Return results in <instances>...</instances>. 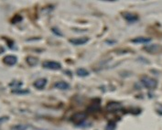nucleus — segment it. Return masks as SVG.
Listing matches in <instances>:
<instances>
[{
    "instance_id": "nucleus-1",
    "label": "nucleus",
    "mask_w": 162,
    "mask_h": 130,
    "mask_svg": "<svg viewBox=\"0 0 162 130\" xmlns=\"http://www.w3.org/2000/svg\"><path fill=\"white\" fill-rule=\"evenodd\" d=\"M141 82L146 88H147V89H155V88H157V86H158V81H157L156 79L150 78V77H142Z\"/></svg>"
},
{
    "instance_id": "nucleus-2",
    "label": "nucleus",
    "mask_w": 162,
    "mask_h": 130,
    "mask_svg": "<svg viewBox=\"0 0 162 130\" xmlns=\"http://www.w3.org/2000/svg\"><path fill=\"white\" fill-rule=\"evenodd\" d=\"M144 50L147 52L151 53V54H158L162 52V46L159 44H153V45H149L147 46L144 48Z\"/></svg>"
},
{
    "instance_id": "nucleus-3",
    "label": "nucleus",
    "mask_w": 162,
    "mask_h": 130,
    "mask_svg": "<svg viewBox=\"0 0 162 130\" xmlns=\"http://www.w3.org/2000/svg\"><path fill=\"white\" fill-rule=\"evenodd\" d=\"M122 108V105L121 103H119V102H114V101H112L110 102V103L107 104L106 105V109L110 112H115V111H118Z\"/></svg>"
},
{
    "instance_id": "nucleus-4",
    "label": "nucleus",
    "mask_w": 162,
    "mask_h": 130,
    "mask_svg": "<svg viewBox=\"0 0 162 130\" xmlns=\"http://www.w3.org/2000/svg\"><path fill=\"white\" fill-rule=\"evenodd\" d=\"M86 118H87V115L85 113H77L72 117V121L73 123L79 124V123H82Z\"/></svg>"
},
{
    "instance_id": "nucleus-5",
    "label": "nucleus",
    "mask_w": 162,
    "mask_h": 130,
    "mask_svg": "<svg viewBox=\"0 0 162 130\" xmlns=\"http://www.w3.org/2000/svg\"><path fill=\"white\" fill-rule=\"evenodd\" d=\"M43 67L46 69H50V70H60L62 68V65L58 62H45L43 63Z\"/></svg>"
},
{
    "instance_id": "nucleus-6",
    "label": "nucleus",
    "mask_w": 162,
    "mask_h": 130,
    "mask_svg": "<svg viewBox=\"0 0 162 130\" xmlns=\"http://www.w3.org/2000/svg\"><path fill=\"white\" fill-rule=\"evenodd\" d=\"M122 16L124 17V18L128 22H136L139 19V17L137 15V14H134L131 12H125L122 14Z\"/></svg>"
},
{
    "instance_id": "nucleus-7",
    "label": "nucleus",
    "mask_w": 162,
    "mask_h": 130,
    "mask_svg": "<svg viewBox=\"0 0 162 130\" xmlns=\"http://www.w3.org/2000/svg\"><path fill=\"white\" fill-rule=\"evenodd\" d=\"M17 62V58L14 55H7V56H5L3 59V62L9 66H13L15 65Z\"/></svg>"
},
{
    "instance_id": "nucleus-8",
    "label": "nucleus",
    "mask_w": 162,
    "mask_h": 130,
    "mask_svg": "<svg viewBox=\"0 0 162 130\" xmlns=\"http://www.w3.org/2000/svg\"><path fill=\"white\" fill-rule=\"evenodd\" d=\"M89 41V39L86 38V37H82V38H77V39H72L70 40V42L73 45L79 46V45H83L87 43Z\"/></svg>"
},
{
    "instance_id": "nucleus-9",
    "label": "nucleus",
    "mask_w": 162,
    "mask_h": 130,
    "mask_svg": "<svg viewBox=\"0 0 162 130\" xmlns=\"http://www.w3.org/2000/svg\"><path fill=\"white\" fill-rule=\"evenodd\" d=\"M46 83H47V79L46 78H40L38 79L35 82H34V86L39 90H42L44 89V87L46 86Z\"/></svg>"
},
{
    "instance_id": "nucleus-10",
    "label": "nucleus",
    "mask_w": 162,
    "mask_h": 130,
    "mask_svg": "<svg viewBox=\"0 0 162 130\" xmlns=\"http://www.w3.org/2000/svg\"><path fill=\"white\" fill-rule=\"evenodd\" d=\"M151 41V38H147V37H137V38H135L131 40V42L133 43H139V44H142V43H147Z\"/></svg>"
},
{
    "instance_id": "nucleus-11",
    "label": "nucleus",
    "mask_w": 162,
    "mask_h": 130,
    "mask_svg": "<svg viewBox=\"0 0 162 130\" xmlns=\"http://www.w3.org/2000/svg\"><path fill=\"white\" fill-rule=\"evenodd\" d=\"M55 88H58L60 90H66L68 89L70 85H69V83L66 82H63V81H61V82H58L54 84Z\"/></svg>"
},
{
    "instance_id": "nucleus-12",
    "label": "nucleus",
    "mask_w": 162,
    "mask_h": 130,
    "mask_svg": "<svg viewBox=\"0 0 162 130\" xmlns=\"http://www.w3.org/2000/svg\"><path fill=\"white\" fill-rule=\"evenodd\" d=\"M26 62H27V64L30 65V66H35V65L38 64L39 62V59L34 56H29L26 58Z\"/></svg>"
},
{
    "instance_id": "nucleus-13",
    "label": "nucleus",
    "mask_w": 162,
    "mask_h": 130,
    "mask_svg": "<svg viewBox=\"0 0 162 130\" xmlns=\"http://www.w3.org/2000/svg\"><path fill=\"white\" fill-rule=\"evenodd\" d=\"M77 75L78 76H81V77H85V76H88L89 75V72L87 71V70L83 69V68H81V69H78L77 70Z\"/></svg>"
},
{
    "instance_id": "nucleus-14",
    "label": "nucleus",
    "mask_w": 162,
    "mask_h": 130,
    "mask_svg": "<svg viewBox=\"0 0 162 130\" xmlns=\"http://www.w3.org/2000/svg\"><path fill=\"white\" fill-rule=\"evenodd\" d=\"M29 126H26V125H16V126H13L11 128L12 130H27Z\"/></svg>"
},
{
    "instance_id": "nucleus-15",
    "label": "nucleus",
    "mask_w": 162,
    "mask_h": 130,
    "mask_svg": "<svg viewBox=\"0 0 162 130\" xmlns=\"http://www.w3.org/2000/svg\"><path fill=\"white\" fill-rule=\"evenodd\" d=\"M12 92L13 94H27L29 92V90H17V89H15V90H13L12 91Z\"/></svg>"
},
{
    "instance_id": "nucleus-16",
    "label": "nucleus",
    "mask_w": 162,
    "mask_h": 130,
    "mask_svg": "<svg viewBox=\"0 0 162 130\" xmlns=\"http://www.w3.org/2000/svg\"><path fill=\"white\" fill-rule=\"evenodd\" d=\"M116 125H115L114 122H109L107 124V126L105 127V130H114Z\"/></svg>"
},
{
    "instance_id": "nucleus-17",
    "label": "nucleus",
    "mask_w": 162,
    "mask_h": 130,
    "mask_svg": "<svg viewBox=\"0 0 162 130\" xmlns=\"http://www.w3.org/2000/svg\"><path fill=\"white\" fill-rule=\"evenodd\" d=\"M14 20H12V22L13 23H17V22H19V21H21L22 20V17H20V16H18V15H17L15 17L13 18Z\"/></svg>"
},
{
    "instance_id": "nucleus-18",
    "label": "nucleus",
    "mask_w": 162,
    "mask_h": 130,
    "mask_svg": "<svg viewBox=\"0 0 162 130\" xmlns=\"http://www.w3.org/2000/svg\"><path fill=\"white\" fill-rule=\"evenodd\" d=\"M8 119H9L8 117H0V125H2L3 123H5L6 121H7Z\"/></svg>"
},
{
    "instance_id": "nucleus-19",
    "label": "nucleus",
    "mask_w": 162,
    "mask_h": 130,
    "mask_svg": "<svg viewBox=\"0 0 162 130\" xmlns=\"http://www.w3.org/2000/svg\"><path fill=\"white\" fill-rule=\"evenodd\" d=\"M52 31L55 32V33H56V35H58V36H62V35L61 34V32H60L59 30H57L56 27H53V29H52Z\"/></svg>"
},
{
    "instance_id": "nucleus-20",
    "label": "nucleus",
    "mask_w": 162,
    "mask_h": 130,
    "mask_svg": "<svg viewBox=\"0 0 162 130\" xmlns=\"http://www.w3.org/2000/svg\"><path fill=\"white\" fill-rule=\"evenodd\" d=\"M158 106H159V108H158L157 107V111H158V112L160 114V115H162V105H158Z\"/></svg>"
},
{
    "instance_id": "nucleus-21",
    "label": "nucleus",
    "mask_w": 162,
    "mask_h": 130,
    "mask_svg": "<svg viewBox=\"0 0 162 130\" xmlns=\"http://www.w3.org/2000/svg\"><path fill=\"white\" fill-rule=\"evenodd\" d=\"M36 130H44V129H36Z\"/></svg>"
}]
</instances>
